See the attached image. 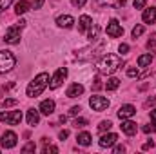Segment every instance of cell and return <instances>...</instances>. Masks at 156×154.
Wrapping results in <instances>:
<instances>
[{"instance_id":"277c9868","label":"cell","mask_w":156,"mask_h":154,"mask_svg":"<svg viewBox=\"0 0 156 154\" xmlns=\"http://www.w3.org/2000/svg\"><path fill=\"white\" fill-rule=\"evenodd\" d=\"M89 105H91V109H93V111H96V113H102V111H105V109L109 107V100H107L105 96L93 94V96L89 98Z\"/></svg>"},{"instance_id":"44dd1931","label":"cell","mask_w":156,"mask_h":154,"mask_svg":"<svg viewBox=\"0 0 156 154\" xmlns=\"http://www.w3.org/2000/svg\"><path fill=\"white\" fill-rule=\"evenodd\" d=\"M151 64H153V54H151V53L138 56V67H147V65H151Z\"/></svg>"},{"instance_id":"836d02e7","label":"cell","mask_w":156,"mask_h":154,"mask_svg":"<svg viewBox=\"0 0 156 154\" xmlns=\"http://www.w3.org/2000/svg\"><path fill=\"white\" fill-rule=\"evenodd\" d=\"M44 5V0H31V7L33 9H40Z\"/></svg>"},{"instance_id":"7bdbcfd3","label":"cell","mask_w":156,"mask_h":154,"mask_svg":"<svg viewBox=\"0 0 156 154\" xmlns=\"http://www.w3.org/2000/svg\"><path fill=\"white\" fill-rule=\"evenodd\" d=\"M154 103H156V98H154V96H153V98H149V100L145 102V105H154Z\"/></svg>"},{"instance_id":"ee69618b","label":"cell","mask_w":156,"mask_h":154,"mask_svg":"<svg viewBox=\"0 0 156 154\" xmlns=\"http://www.w3.org/2000/svg\"><path fill=\"white\" fill-rule=\"evenodd\" d=\"M151 120H153V121H156V109H153V111H151Z\"/></svg>"},{"instance_id":"e0dca14e","label":"cell","mask_w":156,"mask_h":154,"mask_svg":"<svg viewBox=\"0 0 156 154\" xmlns=\"http://www.w3.org/2000/svg\"><path fill=\"white\" fill-rule=\"evenodd\" d=\"M56 24H58L60 27L69 29V27H73V26H75V18H73V16H69V15H62V16H58V18H56Z\"/></svg>"},{"instance_id":"d6a6232c","label":"cell","mask_w":156,"mask_h":154,"mask_svg":"<svg viewBox=\"0 0 156 154\" xmlns=\"http://www.w3.org/2000/svg\"><path fill=\"white\" fill-rule=\"evenodd\" d=\"M145 2H147V0H134L133 5H134V9H144V7H145Z\"/></svg>"},{"instance_id":"7402d4cb","label":"cell","mask_w":156,"mask_h":154,"mask_svg":"<svg viewBox=\"0 0 156 154\" xmlns=\"http://www.w3.org/2000/svg\"><path fill=\"white\" fill-rule=\"evenodd\" d=\"M98 4H102V5H113V7H123L125 0H98Z\"/></svg>"},{"instance_id":"b9f144b4","label":"cell","mask_w":156,"mask_h":154,"mask_svg":"<svg viewBox=\"0 0 156 154\" xmlns=\"http://www.w3.org/2000/svg\"><path fill=\"white\" fill-rule=\"evenodd\" d=\"M147 47H149V49H153V47H156V40H154V38H151L149 42H147Z\"/></svg>"},{"instance_id":"5bb4252c","label":"cell","mask_w":156,"mask_h":154,"mask_svg":"<svg viewBox=\"0 0 156 154\" xmlns=\"http://www.w3.org/2000/svg\"><path fill=\"white\" fill-rule=\"evenodd\" d=\"M91 26H93V20H91L89 15H82V16L78 18V31H80V33H85Z\"/></svg>"},{"instance_id":"d4e9b609","label":"cell","mask_w":156,"mask_h":154,"mask_svg":"<svg viewBox=\"0 0 156 154\" xmlns=\"http://www.w3.org/2000/svg\"><path fill=\"white\" fill-rule=\"evenodd\" d=\"M113 127V123L109 121V120H104V121H100V125H98V131L100 132H105V131H109Z\"/></svg>"},{"instance_id":"4dcf8cb0","label":"cell","mask_w":156,"mask_h":154,"mask_svg":"<svg viewBox=\"0 0 156 154\" xmlns=\"http://www.w3.org/2000/svg\"><path fill=\"white\" fill-rule=\"evenodd\" d=\"M42 152H44V154H49V152H58V149H56L55 145H45V147L42 149Z\"/></svg>"},{"instance_id":"83f0119b","label":"cell","mask_w":156,"mask_h":154,"mask_svg":"<svg viewBox=\"0 0 156 154\" xmlns=\"http://www.w3.org/2000/svg\"><path fill=\"white\" fill-rule=\"evenodd\" d=\"M73 125H75V127H85V125H87V120H85V118H76V120H75V121H73Z\"/></svg>"},{"instance_id":"6da1fadb","label":"cell","mask_w":156,"mask_h":154,"mask_svg":"<svg viewBox=\"0 0 156 154\" xmlns=\"http://www.w3.org/2000/svg\"><path fill=\"white\" fill-rule=\"evenodd\" d=\"M122 65H123V60L120 54H105L98 64L102 75H113L118 69H122Z\"/></svg>"},{"instance_id":"8992f818","label":"cell","mask_w":156,"mask_h":154,"mask_svg":"<svg viewBox=\"0 0 156 154\" xmlns=\"http://www.w3.org/2000/svg\"><path fill=\"white\" fill-rule=\"evenodd\" d=\"M66 76H67V67H60V69L53 75V78H51V82H49V89H58V87L64 83Z\"/></svg>"},{"instance_id":"74e56055","label":"cell","mask_w":156,"mask_h":154,"mask_svg":"<svg viewBox=\"0 0 156 154\" xmlns=\"http://www.w3.org/2000/svg\"><path fill=\"white\" fill-rule=\"evenodd\" d=\"M80 111H82V109H80L78 105H75V107H71V111H69V114H71V116H76V114H80Z\"/></svg>"},{"instance_id":"ac0fdd59","label":"cell","mask_w":156,"mask_h":154,"mask_svg":"<svg viewBox=\"0 0 156 154\" xmlns=\"http://www.w3.org/2000/svg\"><path fill=\"white\" fill-rule=\"evenodd\" d=\"M31 9V5H29V2L27 0H20V2H16L15 4V13L20 16V15H24V13H27Z\"/></svg>"},{"instance_id":"f546056e","label":"cell","mask_w":156,"mask_h":154,"mask_svg":"<svg viewBox=\"0 0 156 154\" xmlns=\"http://www.w3.org/2000/svg\"><path fill=\"white\" fill-rule=\"evenodd\" d=\"M11 2H13V0H0V13H4V11L11 5Z\"/></svg>"},{"instance_id":"7c38bea8","label":"cell","mask_w":156,"mask_h":154,"mask_svg":"<svg viewBox=\"0 0 156 154\" xmlns=\"http://www.w3.org/2000/svg\"><path fill=\"white\" fill-rule=\"evenodd\" d=\"M120 127H122V131H123L127 136H133V134H136V131H138V125H136L133 120H129V118H127V120H122V125H120Z\"/></svg>"},{"instance_id":"9a60e30c","label":"cell","mask_w":156,"mask_h":154,"mask_svg":"<svg viewBox=\"0 0 156 154\" xmlns=\"http://www.w3.org/2000/svg\"><path fill=\"white\" fill-rule=\"evenodd\" d=\"M42 114L45 116H51L53 113H55V102L53 100H44L42 103H40V109H38Z\"/></svg>"},{"instance_id":"cb8c5ba5","label":"cell","mask_w":156,"mask_h":154,"mask_svg":"<svg viewBox=\"0 0 156 154\" xmlns=\"http://www.w3.org/2000/svg\"><path fill=\"white\" fill-rule=\"evenodd\" d=\"M98 31H100V27H98V26H91V27H89V35H87V38H89V40H96Z\"/></svg>"},{"instance_id":"603a6c76","label":"cell","mask_w":156,"mask_h":154,"mask_svg":"<svg viewBox=\"0 0 156 154\" xmlns=\"http://www.w3.org/2000/svg\"><path fill=\"white\" fill-rule=\"evenodd\" d=\"M118 87H120V80H118V78H109V80H107V83H105V89H107V91H116Z\"/></svg>"},{"instance_id":"e575fe53","label":"cell","mask_w":156,"mask_h":154,"mask_svg":"<svg viewBox=\"0 0 156 154\" xmlns=\"http://www.w3.org/2000/svg\"><path fill=\"white\" fill-rule=\"evenodd\" d=\"M85 2H87V0H71V4H73L75 7H78V9H80V7H83V5H85Z\"/></svg>"},{"instance_id":"d590c367","label":"cell","mask_w":156,"mask_h":154,"mask_svg":"<svg viewBox=\"0 0 156 154\" xmlns=\"http://www.w3.org/2000/svg\"><path fill=\"white\" fill-rule=\"evenodd\" d=\"M118 51H120L122 54H127V53H129V45H127V44H120V47H118Z\"/></svg>"},{"instance_id":"2e32d148","label":"cell","mask_w":156,"mask_h":154,"mask_svg":"<svg viewBox=\"0 0 156 154\" xmlns=\"http://www.w3.org/2000/svg\"><path fill=\"white\" fill-rule=\"evenodd\" d=\"M142 18H144L145 24H154L156 22V7H145Z\"/></svg>"},{"instance_id":"f35d334b","label":"cell","mask_w":156,"mask_h":154,"mask_svg":"<svg viewBox=\"0 0 156 154\" xmlns=\"http://www.w3.org/2000/svg\"><path fill=\"white\" fill-rule=\"evenodd\" d=\"M125 152V147H123V145H116V147H115V154H123Z\"/></svg>"},{"instance_id":"52a82bcc","label":"cell","mask_w":156,"mask_h":154,"mask_svg":"<svg viewBox=\"0 0 156 154\" xmlns=\"http://www.w3.org/2000/svg\"><path fill=\"white\" fill-rule=\"evenodd\" d=\"M4 42L5 44H18L20 42V27L18 26H11L5 29V35H4Z\"/></svg>"},{"instance_id":"f1b7e54d","label":"cell","mask_w":156,"mask_h":154,"mask_svg":"<svg viewBox=\"0 0 156 154\" xmlns=\"http://www.w3.org/2000/svg\"><path fill=\"white\" fill-rule=\"evenodd\" d=\"M35 149H37V145H35L33 142H29L27 145H24V147H22V151H24V152H33Z\"/></svg>"},{"instance_id":"ab89813d","label":"cell","mask_w":156,"mask_h":154,"mask_svg":"<svg viewBox=\"0 0 156 154\" xmlns=\"http://www.w3.org/2000/svg\"><path fill=\"white\" fill-rule=\"evenodd\" d=\"M67 136H69V131H60V134H58V138H60L62 142H64V140H66Z\"/></svg>"},{"instance_id":"5b68a950","label":"cell","mask_w":156,"mask_h":154,"mask_svg":"<svg viewBox=\"0 0 156 154\" xmlns=\"http://www.w3.org/2000/svg\"><path fill=\"white\" fill-rule=\"evenodd\" d=\"M0 121L5 125H18L22 121L20 111H9V113H0Z\"/></svg>"},{"instance_id":"7a4b0ae2","label":"cell","mask_w":156,"mask_h":154,"mask_svg":"<svg viewBox=\"0 0 156 154\" xmlns=\"http://www.w3.org/2000/svg\"><path fill=\"white\" fill-rule=\"evenodd\" d=\"M49 85V75L47 73H40L38 76H35L33 82H29V85H27V89H26V94L29 96V98H37L42 94V91L45 89Z\"/></svg>"},{"instance_id":"d6986e66","label":"cell","mask_w":156,"mask_h":154,"mask_svg":"<svg viewBox=\"0 0 156 154\" xmlns=\"http://www.w3.org/2000/svg\"><path fill=\"white\" fill-rule=\"evenodd\" d=\"M38 121H40V111L29 109V111H27V123H29L31 127H35V125H38Z\"/></svg>"},{"instance_id":"1f68e13d","label":"cell","mask_w":156,"mask_h":154,"mask_svg":"<svg viewBox=\"0 0 156 154\" xmlns=\"http://www.w3.org/2000/svg\"><path fill=\"white\" fill-rule=\"evenodd\" d=\"M142 131H144L145 134H149V132H156V123H154V125H144V127H142Z\"/></svg>"},{"instance_id":"484cf974","label":"cell","mask_w":156,"mask_h":154,"mask_svg":"<svg viewBox=\"0 0 156 154\" xmlns=\"http://www.w3.org/2000/svg\"><path fill=\"white\" fill-rule=\"evenodd\" d=\"M16 103H18V102H16L15 98H7V100H4V102L0 103V107L5 109V107H13V105H16Z\"/></svg>"},{"instance_id":"ba28073f","label":"cell","mask_w":156,"mask_h":154,"mask_svg":"<svg viewBox=\"0 0 156 154\" xmlns=\"http://www.w3.org/2000/svg\"><path fill=\"white\" fill-rule=\"evenodd\" d=\"M107 37H111V38H118V37H122L123 35V27H122V24L118 22V20H111L109 24H107Z\"/></svg>"},{"instance_id":"9c48e42d","label":"cell","mask_w":156,"mask_h":154,"mask_svg":"<svg viewBox=\"0 0 156 154\" xmlns=\"http://www.w3.org/2000/svg\"><path fill=\"white\" fill-rule=\"evenodd\" d=\"M16 134L13 132V131H5L4 134H2V140H0V143H2V147L4 149H13L15 145H16Z\"/></svg>"},{"instance_id":"60d3db41","label":"cell","mask_w":156,"mask_h":154,"mask_svg":"<svg viewBox=\"0 0 156 154\" xmlns=\"http://www.w3.org/2000/svg\"><path fill=\"white\" fill-rule=\"evenodd\" d=\"M153 147H154V142H147V143H144V147H142V149H144V151H147V149H153Z\"/></svg>"},{"instance_id":"8d00e7d4","label":"cell","mask_w":156,"mask_h":154,"mask_svg":"<svg viewBox=\"0 0 156 154\" xmlns=\"http://www.w3.org/2000/svg\"><path fill=\"white\" fill-rule=\"evenodd\" d=\"M127 76H131V78H134V76H138V69H127Z\"/></svg>"},{"instance_id":"4316f807","label":"cell","mask_w":156,"mask_h":154,"mask_svg":"<svg viewBox=\"0 0 156 154\" xmlns=\"http://www.w3.org/2000/svg\"><path fill=\"white\" fill-rule=\"evenodd\" d=\"M142 33H144V26L142 24H138L136 27H133V38H138Z\"/></svg>"},{"instance_id":"3957f363","label":"cell","mask_w":156,"mask_h":154,"mask_svg":"<svg viewBox=\"0 0 156 154\" xmlns=\"http://www.w3.org/2000/svg\"><path fill=\"white\" fill-rule=\"evenodd\" d=\"M16 64V58L11 51H0V75L9 73Z\"/></svg>"},{"instance_id":"4fadbf2b","label":"cell","mask_w":156,"mask_h":154,"mask_svg":"<svg viewBox=\"0 0 156 154\" xmlns=\"http://www.w3.org/2000/svg\"><path fill=\"white\" fill-rule=\"evenodd\" d=\"M67 98H80L82 94H83V85L82 83H73V85H69V89H67Z\"/></svg>"},{"instance_id":"8fae6325","label":"cell","mask_w":156,"mask_h":154,"mask_svg":"<svg viewBox=\"0 0 156 154\" xmlns=\"http://www.w3.org/2000/svg\"><path fill=\"white\" fill-rule=\"evenodd\" d=\"M134 114H136V107L131 105V103H125V105H122L118 109V118L120 120H127V118H131V116H134Z\"/></svg>"},{"instance_id":"30bf717a","label":"cell","mask_w":156,"mask_h":154,"mask_svg":"<svg viewBox=\"0 0 156 154\" xmlns=\"http://www.w3.org/2000/svg\"><path fill=\"white\" fill-rule=\"evenodd\" d=\"M116 142H118V134L109 132V134H102V136H100L98 145H100V147H104V149H109V147H113Z\"/></svg>"},{"instance_id":"ffe728a7","label":"cell","mask_w":156,"mask_h":154,"mask_svg":"<svg viewBox=\"0 0 156 154\" xmlns=\"http://www.w3.org/2000/svg\"><path fill=\"white\" fill-rule=\"evenodd\" d=\"M76 142H78V145L87 147V145L91 143V134H89V132H80L76 136Z\"/></svg>"}]
</instances>
